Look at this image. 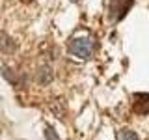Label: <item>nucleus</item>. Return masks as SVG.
Returning a JSON list of instances; mask_svg holds the SVG:
<instances>
[{
	"label": "nucleus",
	"mask_w": 149,
	"mask_h": 140,
	"mask_svg": "<svg viewBox=\"0 0 149 140\" xmlns=\"http://www.w3.org/2000/svg\"><path fill=\"white\" fill-rule=\"evenodd\" d=\"M69 52L80 60H88L93 52V39L90 36H77L69 41Z\"/></svg>",
	"instance_id": "nucleus-1"
},
{
	"label": "nucleus",
	"mask_w": 149,
	"mask_h": 140,
	"mask_svg": "<svg viewBox=\"0 0 149 140\" xmlns=\"http://www.w3.org/2000/svg\"><path fill=\"white\" fill-rule=\"evenodd\" d=\"M134 0H110L108 2V19L112 22H119L132 8Z\"/></svg>",
	"instance_id": "nucleus-2"
},
{
	"label": "nucleus",
	"mask_w": 149,
	"mask_h": 140,
	"mask_svg": "<svg viewBox=\"0 0 149 140\" xmlns=\"http://www.w3.org/2000/svg\"><path fill=\"white\" fill-rule=\"evenodd\" d=\"M132 99V108L136 114H149V93H134Z\"/></svg>",
	"instance_id": "nucleus-3"
},
{
	"label": "nucleus",
	"mask_w": 149,
	"mask_h": 140,
	"mask_svg": "<svg viewBox=\"0 0 149 140\" xmlns=\"http://www.w3.org/2000/svg\"><path fill=\"white\" fill-rule=\"evenodd\" d=\"M54 78V73L52 69L49 67V65H41L39 69H37V75H36V80L41 84V86H47L50 80Z\"/></svg>",
	"instance_id": "nucleus-4"
},
{
	"label": "nucleus",
	"mask_w": 149,
	"mask_h": 140,
	"mask_svg": "<svg viewBox=\"0 0 149 140\" xmlns=\"http://www.w3.org/2000/svg\"><path fill=\"white\" fill-rule=\"evenodd\" d=\"M15 49H17V43L8 34L0 36V50H4V52H15Z\"/></svg>",
	"instance_id": "nucleus-5"
},
{
	"label": "nucleus",
	"mask_w": 149,
	"mask_h": 140,
	"mask_svg": "<svg viewBox=\"0 0 149 140\" xmlns=\"http://www.w3.org/2000/svg\"><path fill=\"white\" fill-rule=\"evenodd\" d=\"M116 140H138V134L130 129H121L116 134Z\"/></svg>",
	"instance_id": "nucleus-6"
},
{
	"label": "nucleus",
	"mask_w": 149,
	"mask_h": 140,
	"mask_svg": "<svg viewBox=\"0 0 149 140\" xmlns=\"http://www.w3.org/2000/svg\"><path fill=\"white\" fill-rule=\"evenodd\" d=\"M2 75H4V77H6V78H8V80L11 82V84H19V78L15 77V75H13V71H11V69H8V67H2Z\"/></svg>",
	"instance_id": "nucleus-7"
},
{
	"label": "nucleus",
	"mask_w": 149,
	"mask_h": 140,
	"mask_svg": "<svg viewBox=\"0 0 149 140\" xmlns=\"http://www.w3.org/2000/svg\"><path fill=\"white\" fill-rule=\"evenodd\" d=\"M45 138H47V140H60V136L56 134V131H54L52 127H47V129H45Z\"/></svg>",
	"instance_id": "nucleus-8"
},
{
	"label": "nucleus",
	"mask_w": 149,
	"mask_h": 140,
	"mask_svg": "<svg viewBox=\"0 0 149 140\" xmlns=\"http://www.w3.org/2000/svg\"><path fill=\"white\" fill-rule=\"evenodd\" d=\"M71 2H78V0H71Z\"/></svg>",
	"instance_id": "nucleus-9"
}]
</instances>
